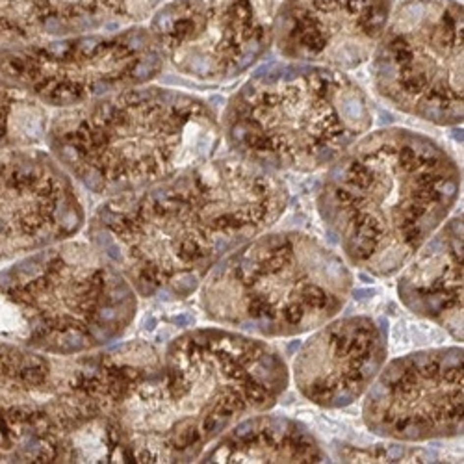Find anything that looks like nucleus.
<instances>
[{
  "label": "nucleus",
  "instance_id": "nucleus-1",
  "mask_svg": "<svg viewBox=\"0 0 464 464\" xmlns=\"http://www.w3.org/2000/svg\"><path fill=\"white\" fill-rule=\"evenodd\" d=\"M286 184L240 156H214L152 186L108 197L91 244L136 294L184 299L218 262L264 234L288 206Z\"/></svg>",
  "mask_w": 464,
  "mask_h": 464
},
{
  "label": "nucleus",
  "instance_id": "nucleus-2",
  "mask_svg": "<svg viewBox=\"0 0 464 464\" xmlns=\"http://www.w3.org/2000/svg\"><path fill=\"white\" fill-rule=\"evenodd\" d=\"M288 381L270 344L191 329L165 346L160 368L128 394L115 420L132 463H190L236 422L275 407Z\"/></svg>",
  "mask_w": 464,
  "mask_h": 464
},
{
  "label": "nucleus",
  "instance_id": "nucleus-3",
  "mask_svg": "<svg viewBox=\"0 0 464 464\" xmlns=\"http://www.w3.org/2000/svg\"><path fill=\"white\" fill-rule=\"evenodd\" d=\"M459 191L461 171L435 139L382 128L330 164L318 210L355 268L390 277L438 230Z\"/></svg>",
  "mask_w": 464,
  "mask_h": 464
},
{
  "label": "nucleus",
  "instance_id": "nucleus-4",
  "mask_svg": "<svg viewBox=\"0 0 464 464\" xmlns=\"http://www.w3.org/2000/svg\"><path fill=\"white\" fill-rule=\"evenodd\" d=\"M221 137V121L206 101L143 84L58 110L45 143L78 184L115 197L210 160Z\"/></svg>",
  "mask_w": 464,
  "mask_h": 464
},
{
  "label": "nucleus",
  "instance_id": "nucleus-5",
  "mask_svg": "<svg viewBox=\"0 0 464 464\" xmlns=\"http://www.w3.org/2000/svg\"><path fill=\"white\" fill-rule=\"evenodd\" d=\"M371 121L368 95L342 71L278 63L256 71L228 99L221 134L254 165L310 173L330 165Z\"/></svg>",
  "mask_w": 464,
  "mask_h": 464
},
{
  "label": "nucleus",
  "instance_id": "nucleus-6",
  "mask_svg": "<svg viewBox=\"0 0 464 464\" xmlns=\"http://www.w3.org/2000/svg\"><path fill=\"white\" fill-rule=\"evenodd\" d=\"M137 297L93 244L59 242L0 271V336L49 356L89 353L128 330Z\"/></svg>",
  "mask_w": 464,
  "mask_h": 464
},
{
  "label": "nucleus",
  "instance_id": "nucleus-7",
  "mask_svg": "<svg viewBox=\"0 0 464 464\" xmlns=\"http://www.w3.org/2000/svg\"><path fill=\"white\" fill-rule=\"evenodd\" d=\"M353 275L318 238L270 232L223 256L201 284L212 321L264 338L299 336L336 316L349 299Z\"/></svg>",
  "mask_w": 464,
  "mask_h": 464
},
{
  "label": "nucleus",
  "instance_id": "nucleus-8",
  "mask_svg": "<svg viewBox=\"0 0 464 464\" xmlns=\"http://www.w3.org/2000/svg\"><path fill=\"white\" fill-rule=\"evenodd\" d=\"M371 76L397 110L440 127L463 123V6L405 0L371 54Z\"/></svg>",
  "mask_w": 464,
  "mask_h": 464
},
{
  "label": "nucleus",
  "instance_id": "nucleus-9",
  "mask_svg": "<svg viewBox=\"0 0 464 464\" xmlns=\"http://www.w3.org/2000/svg\"><path fill=\"white\" fill-rule=\"evenodd\" d=\"M164 65L149 26L139 25L0 49V78L56 110L149 84Z\"/></svg>",
  "mask_w": 464,
  "mask_h": 464
},
{
  "label": "nucleus",
  "instance_id": "nucleus-10",
  "mask_svg": "<svg viewBox=\"0 0 464 464\" xmlns=\"http://www.w3.org/2000/svg\"><path fill=\"white\" fill-rule=\"evenodd\" d=\"M278 0H169L151 15L164 61L197 82L234 80L270 51Z\"/></svg>",
  "mask_w": 464,
  "mask_h": 464
},
{
  "label": "nucleus",
  "instance_id": "nucleus-11",
  "mask_svg": "<svg viewBox=\"0 0 464 464\" xmlns=\"http://www.w3.org/2000/svg\"><path fill=\"white\" fill-rule=\"evenodd\" d=\"M366 427L382 438L425 442L463 433V349H422L382 366L364 397Z\"/></svg>",
  "mask_w": 464,
  "mask_h": 464
},
{
  "label": "nucleus",
  "instance_id": "nucleus-12",
  "mask_svg": "<svg viewBox=\"0 0 464 464\" xmlns=\"http://www.w3.org/2000/svg\"><path fill=\"white\" fill-rule=\"evenodd\" d=\"M84 223L75 182L51 152L0 147V262L65 242Z\"/></svg>",
  "mask_w": 464,
  "mask_h": 464
},
{
  "label": "nucleus",
  "instance_id": "nucleus-13",
  "mask_svg": "<svg viewBox=\"0 0 464 464\" xmlns=\"http://www.w3.org/2000/svg\"><path fill=\"white\" fill-rule=\"evenodd\" d=\"M394 0H282L273 43L288 59L349 71L371 58Z\"/></svg>",
  "mask_w": 464,
  "mask_h": 464
},
{
  "label": "nucleus",
  "instance_id": "nucleus-14",
  "mask_svg": "<svg viewBox=\"0 0 464 464\" xmlns=\"http://www.w3.org/2000/svg\"><path fill=\"white\" fill-rule=\"evenodd\" d=\"M386 353V330L371 316L330 320L301 346L294 381L314 405L342 409L366 394Z\"/></svg>",
  "mask_w": 464,
  "mask_h": 464
},
{
  "label": "nucleus",
  "instance_id": "nucleus-15",
  "mask_svg": "<svg viewBox=\"0 0 464 464\" xmlns=\"http://www.w3.org/2000/svg\"><path fill=\"white\" fill-rule=\"evenodd\" d=\"M160 4L162 0H0V49L137 25Z\"/></svg>",
  "mask_w": 464,
  "mask_h": 464
},
{
  "label": "nucleus",
  "instance_id": "nucleus-16",
  "mask_svg": "<svg viewBox=\"0 0 464 464\" xmlns=\"http://www.w3.org/2000/svg\"><path fill=\"white\" fill-rule=\"evenodd\" d=\"M405 266L401 303L463 342V218L442 223Z\"/></svg>",
  "mask_w": 464,
  "mask_h": 464
},
{
  "label": "nucleus",
  "instance_id": "nucleus-17",
  "mask_svg": "<svg viewBox=\"0 0 464 464\" xmlns=\"http://www.w3.org/2000/svg\"><path fill=\"white\" fill-rule=\"evenodd\" d=\"M201 463H327L308 427L278 414H253L228 427L201 453Z\"/></svg>",
  "mask_w": 464,
  "mask_h": 464
},
{
  "label": "nucleus",
  "instance_id": "nucleus-18",
  "mask_svg": "<svg viewBox=\"0 0 464 464\" xmlns=\"http://www.w3.org/2000/svg\"><path fill=\"white\" fill-rule=\"evenodd\" d=\"M52 358L0 336V451L17 412L47 388Z\"/></svg>",
  "mask_w": 464,
  "mask_h": 464
},
{
  "label": "nucleus",
  "instance_id": "nucleus-19",
  "mask_svg": "<svg viewBox=\"0 0 464 464\" xmlns=\"http://www.w3.org/2000/svg\"><path fill=\"white\" fill-rule=\"evenodd\" d=\"M49 119L41 102L0 78V147L45 141Z\"/></svg>",
  "mask_w": 464,
  "mask_h": 464
}]
</instances>
